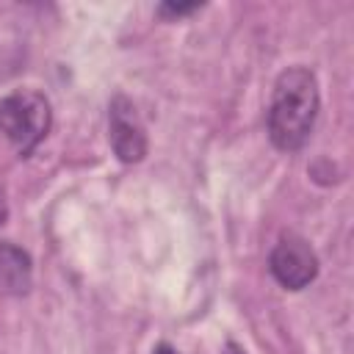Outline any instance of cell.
<instances>
[{"label": "cell", "mask_w": 354, "mask_h": 354, "mask_svg": "<svg viewBox=\"0 0 354 354\" xmlns=\"http://www.w3.org/2000/svg\"><path fill=\"white\" fill-rule=\"evenodd\" d=\"M30 285H33L30 254L11 241H0V293L25 296L30 290Z\"/></svg>", "instance_id": "obj_5"}, {"label": "cell", "mask_w": 354, "mask_h": 354, "mask_svg": "<svg viewBox=\"0 0 354 354\" xmlns=\"http://www.w3.org/2000/svg\"><path fill=\"white\" fill-rule=\"evenodd\" d=\"M6 218H8V205H6V196L0 191V224H6Z\"/></svg>", "instance_id": "obj_7"}, {"label": "cell", "mask_w": 354, "mask_h": 354, "mask_svg": "<svg viewBox=\"0 0 354 354\" xmlns=\"http://www.w3.org/2000/svg\"><path fill=\"white\" fill-rule=\"evenodd\" d=\"M152 354H177V348H171V346H169V343H158V346H155V351H152Z\"/></svg>", "instance_id": "obj_8"}, {"label": "cell", "mask_w": 354, "mask_h": 354, "mask_svg": "<svg viewBox=\"0 0 354 354\" xmlns=\"http://www.w3.org/2000/svg\"><path fill=\"white\" fill-rule=\"evenodd\" d=\"M268 271L282 288L301 290L318 277V257L304 238L288 232L274 243L268 254Z\"/></svg>", "instance_id": "obj_3"}, {"label": "cell", "mask_w": 354, "mask_h": 354, "mask_svg": "<svg viewBox=\"0 0 354 354\" xmlns=\"http://www.w3.org/2000/svg\"><path fill=\"white\" fill-rule=\"evenodd\" d=\"M199 8V3H188V6H180V3H163L158 11L163 14V17H183V14H191V11H196Z\"/></svg>", "instance_id": "obj_6"}, {"label": "cell", "mask_w": 354, "mask_h": 354, "mask_svg": "<svg viewBox=\"0 0 354 354\" xmlns=\"http://www.w3.org/2000/svg\"><path fill=\"white\" fill-rule=\"evenodd\" d=\"M53 124L50 100L36 88H17L0 100V136L19 152L30 155Z\"/></svg>", "instance_id": "obj_2"}, {"label": "cell", "mask_w": 354, "mask_h": 354, "mask_svg": "<svg viewBox=\"0 0 354 354\" xmlns=\"http://www.w3.org/2000/svg\"><path fill=\"white\" fill-rule=\"evenodd\" d=\"M318 108H321L318 80L307 66H288L285 72H279L268 102L271 144L282 152L301 149L315 127Z\"/></svg>", "instance_id": "obj_1"}, {"label": "cell", "mask_w": 354, "mask_h": 354, "mask_svg": "<svg viewBox=\"0 0 354 354\" xmlns=\"http://www.w3.org/2000/svg\"><path fill=\"white\" fill-rule=\"evenodd\" d=\"M108 141L122 163H138L147 155V130L144 122L124 94H116L108 105Z\"/></svg>", "instance_id": "obj_4"}, {"label": "cell", "mask_w": 354, "mask_h": 354, "mask_svg": "<svg viewBox=\"0 0 354 354\" xmlns=\"http://www.w3.org/2000/svg\"><path fill=\"white\" fill-rule=\"evenodd\" d=\"M224 354H246V351H243L238 343H232V340H230V343L224 346Z\"/></svg>", "instance_id": "obj_9"}]
</instances>
